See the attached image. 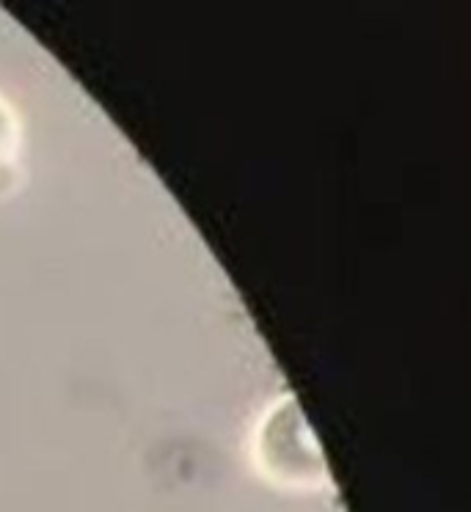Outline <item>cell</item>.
I'll list each match as a JSON object with an SVG mask.
<instances>
[{
    "instance_id": "cell-1",
    "label": "cell",
    "mask_w": 471,
    "mask_h": 512,
    "mask_svg": "<svg viewBox=\"0 0 471 512\" xmlns=\"http://www.w3.org/2000/svg\"><path fill=\"white\" fill-rule=\"evenodd\" d=\"M3 133H6V124H3V113H0V144H3Z\"/></svg>"
}]
</instances>
